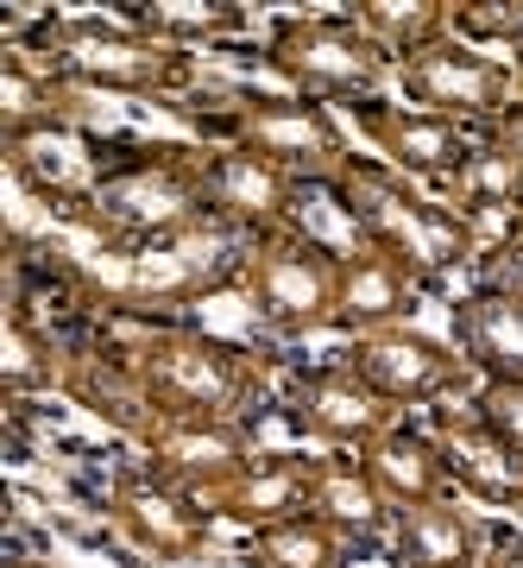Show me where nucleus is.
<instances>
[{"label":"nucleus","instance_id":"nucleus-23","mask_svg":"<svg viewBox=\"0 0 523 568\" xmlns=\"http://www.w3.org/2000/svg\"><path fill=\"white\" fill-rule=\"evenodd\" d=\"M114 13L126 26H140L145 39L171 44V51H189V58L202 44H234L253 26L246 0H121Z\"/></svg>","mask_w":523,"mask_h":568},{"label":"nucleus","instance_id":"nucleus-1","mask_svg":"<svg viewBox=\"0 0 523 568\" xmlns=\"http://www.w3.org/2000/svg\"><path fill=\"white\" fill-rule=\"evenodd\" d=\"M101 354L121 366L133 410L145 424L164 417H259L271 398V366L259 347L215 335L202 323H114V335H101ZM133 436V443H140Z\"/></svg>","mask_w":523,"mask_h":568},{"label":"nucleus","instance_id":"nucleus-28","mask_svg":"<svg viewBox=\"0 0 523 568\" xmlns=\"http://www.w3.org/2000/svg\"><path fill=\"white\" fill-rule=\"evenodd\" d=\"M480 272H485V278H499V284H511V291L523 297V246L517 241H499L492 253H485Z\"/></svg>","mask_w":523,"mask_h":568},{"label":"nucleus","instance_id":"nucleus-30","mask_svg":"<svg viewBox=\"0 0 523 568\" xmlns=\"http://www.w3.org/2000/svg\"><path fill=\"white\" fill-rule=\"evenodd\" d=\"M492 133H499L504 145H511V152H517V164H523V102H511L499 114V121H492Z\"/></svg>","mask_w":523,"mask_h":568},{"label":"nucleus","instance_id":"nucleus-14","mask_svg":"<svg viewBox=\"0 0 523 568\" xmlns=\"http://www.w3.org/2000/svg\"><path fill=\"white\" fill-rule=\"evenodd\" d=\"M259 424L253 417H164V424H145L140 436V462H152L158 474H171L177 487L215 493L234 474L259 455Z\"/></svg>","mask_w":523,"mask_h":568},{"label":"nucleus","instance_id":"nucleus-24","mask_svg":"<svg viewBox=\"0 0 523 568\" xmlns=\"http://www.w3.org/2000/svg\"><path fill=\"white\" fill-rule=\"evenodd\" d=\"M309 511L328 518L347 544L360 549V556L366 549H379L384 530H391V518H398L391 499L372 487V474L360 467V455H322V474H316V499H309Z\"/></svg>","mask_w":523,"mask_h":568},{"label":"nucleus","instance_id":"nucleus-21","mask_svg":"<svg viewBox=\"0 0 523 568\" xmlns=\"http://www.w3.org/2000/svg\"><path fill=\"white\" fill-rule=\"evenodd\" d=\"M360 467L372 474V487L391 499V511L429 506V499H448V493H454L442 443H435V429L417 424V417H391V424L360 448Z\"/></svg>","mask_w":523,"mask_h":568},{"label":"nucleus","instance_id":"nucleus-27","mask_svg":"<svg viewBox=\"0 0 523 568\" xmlns=\"http://www.w3.org/2000/svg\"><path fill=\"white\" fill-rule=\"evenodd\" d=\"M466 405L480 410L485 429L523 462V379H480V386L466 392Z\"/></svg>","mask_w":523,"mask_h":568},{"label":"nucleus","instance_id":"nucleus-17","mask_svg":"<svg viewBox=\"0 0 523 568\" xmlns=\"http://www.w3.org/2000/svg\"><path fill=\"white\" fill-rule=\"evenodd\" d=\"M448 342L461 347L473 379H523V297L499 278H473L454 297Z\"/></svg>","mask_w":523,"mask_h":568},{"label":"nucleus","instance_id":"nucleus-29","mask_svg":"<svg viewBox=\"0 0 523 568\" xmlns=\"http://www.w3.org/2000/svg\"><path fill=\"white\" fill-rule=\"evenodd\" d=\"M480 568H523V530H511V525L492 530V544H485V562Z\"/></svg>","mask_w":523,"mask_h":568},{"label":"nucleus","instance_id":"nucleus-4","mask_svg":"<svg viewBox=\"0 0 523 568\" xmlns=\"http://www.w3.org/2000/svg\"><path fill=\"white\" fill-rule=\"evenodd\" d=\"M183 126L202 145H240L259 159L284 164L290 178H302L309 190H322L360 159L353 152V126L335 108L290 95V89H259V82H202L196 95L177 102Z\"/></svg>","mask_w":523,"mask_h":568},{"label":"nucleus","instance_id":"nucleus-9","mask_svg":"<svg viewBox=\"0 0 523 568\" xmlns=\"http://www.w3.org/2000/svg\"><path fill=\"white\" fill-rule=\"evenodd\" d=\"M341 361L353 366L360 379L384 410H435V405H454L466 392L480 386L473 366L461 361V347L448 335H429L417 323H398V328H379V335H347Z\"/></svg>","mask_w":523,"mask_h":568},{"label":"nucleus","instance_id":"nucleus-12","mask_svg":"<svg viewBox=\"0 0 523 568\" xmlns=\"http://www.w3.org/2000/svg\"><path fill=\"white\" fill-rule=\"evenodd\" d=\"M202 196L215 227H227L234 241H259L271 227L302 222L297 209L316 196L302 178H290L284 164L240 152V145H202Z\"/></svg>","mask_w":523,"mask_h":568},{"label":"nucleus","instance_id":"nucleus-16","mask_svg":"<svg viewBox=\"0 0 523 568\" xmlns=\"http://www.w3.org/2000/svg\"><path fill=\"white\" fill-rule=\"evenodd\" d=\"M442 443V462H448V480L461 493L466 506L480 511H523V462L511 448L485 429V417L466 398L454 405H435V417H423Z\"/></svg>","mask_w":523,"mask_h":568},{"label":"nucleus","instance_id":"nucleus-10","mask_svg":"<svg viewBox=\"0 0 523 568\" xmlns=\"http://www.w3.org/2000/svg\"><path fill=\"white\" fill-rule=\"evenodd\" d=\"M391 82H398V102L423 108V114H442V121L480 126V133L517 102L511 63H504L499 51H480V44L454 39V32L423 44V51H410Z\"/></svg>","mask_w":523,"mask_h":568},{"label":"nucleus","instance_id":"nucleus-7","mask_svg":"<svg viewBox=\"0 0 523 568\" xmlns=\"http://www.w3.org/2000/svg\"><path fill=\"white\" fill-rule=\"evenodd\" d=\"M335 284H341V246L316 234V227L290 222L246 241V260H240L246 310L278 342H302V335L335 328Z\"/></svg>","mask_w":523,"mask_h":568},{"label":"nucleus","instance_id":"nucleus-33","mask_svg":"<svg viewBox=\"0 0 523 568\" xmlns=\"http://www.w3.org/2000/svg\"><path fill=\"white\" fill-rule=\"evenodd\" d=\"M7 568H44V562H20V556H13V562H7Z\"/></svg>","mask_w":523,"mask_h":568},{"label":"nucleus","instance_id":"nucleus-11","mask_svg":"<svg viewBox=\"0 0 523 568\" xmlns=\"http://www.w3.org/2000/svg\"><path fill=\"white\" fill-rule=\"evenodd\" d=\"M278 410H284V424L297 429L302 443H316L322 455H360V448L398 417V410H384L379 398L353 379V366H347L341 354L290 366L284 386H278Z\"/></svg>","mask_w":523,"mask_h":568},{"label":"nucleus","instance_id":"nucleus-20","mask_svg":"<svg viewBox=\"0 0 523 568\" xmlns=\"http://www.w3.org/2000/svg\"><path fill=\"white\" fill-rule=\"evenodd\" d=\"M485 544H492V530L473 518V506H466L461 493L398 511L391 530H384L391 568H480Z\"/></svg>","mask_w":523,"mask_h":568},{"label":"nucleus","instance_id":"nucleus-32","mask_svg":"<svg viewBox=\"0 0 523 568\" xmlns=\"http://www.w3.org/2000/svg\"><path fill=\"white\" fill-rule=\"evenodd\" d=\"M504 241H517V246H523V209L511 215V234H504Z\"/></svg>","mask_w":523,"mask_h":568},{"label":"nucleus","instance_id":"nucleus-15","mask_svg":"<svg viewBox=\"0 0 523 568\" xmlns=\"http://www.w3.org/2000/svg\"><path fill=\"white\" fill-rule=\"evenodd\" d=\"M316 474H322V455L265 443L259 455H253L246 467H234L215 493H202V506H208L215 525L259 530V525H278V518L309 511V499H316Z\"/></svg>","mask_w":523,"mask_h":568},{"label":"nucleus","instance_id":"nucleus-3","mask_svg":"<svg viewBox=\"0 0 523 568\" xmlns=\"http://www.w3.org/2000/svg\"><path fill=\"white\" fill-rule=\"evenodd\" d=\"M0 44H20L39 63H51L76 95L101 102H164L177 108L183 95L202 89V70L189 51L145 39L140 26H126L114 7L107 13H63V7H0Z\"/></svg>","mask_w":523,"mask_h":568},{"label":"nucleus","instance_id":"nucleus-22","mask_svg":"<svg viewBox=\"0 0 523 568\" xmlns=\"http://www.w3.org/2000/svg\"><path fill=\"white\" fill-rule=\"evenodd\" d=\"M70 366H76V354L63 342V328L39 304L13 297L7 304V335H0V398L7 405L51 398V392L70 386Z\"/></svg>","mask_w":523,"mask_h":568},{"label":"nucleus","instance_id":"nucleus-31","mask_svg":"<svg viewBox=\"0 0 523 568\" xmlns=\"http://www.w3.org/2000/svg\"><path fill=\"white\" fill-rule=\"evenodd\" d=\"M504 63H511V89H517V102H523V44L517 51H504Z\"/></svg>","mask_w":523,"mask_h":568},{"label":"nucleus","instance_id":"nucleus-19","mask_svg":"<svg viewBox=\"0 0 523 568\" xmlns=\"http://www.w3.org/2000/svg\"><path fill=\"white\" fill-rule=\"evenodd\" d=\"M423 304V284L410 278L391 253L379 246L347 241L341 246V284H335V328L341 335H379L417 316Z\"/></svg>","mask_w":523,"mask_h":568},{"label":"nucleus","instance_id":"nucleus-13","mask_svg":"<svg viewBox=\"0 0 523 568\" xmlns=\"http://www.w3.org/2000/svg\"><path fill=\"white\" fill-rule=\"evenodd\" d=\"M347 126L366 140V152L379 164H391L398 178L423 183V190H442L461 159L473 152L480 126H461V121H442V114H423L410 102H391V95H372V102L347 108Z\"/></svg>","mask_w":523,"mask_h":568},{"label":"nucleus","instance_id":"nucleus-6","mask_svg":"<svg viewBox=\"0 0 523 568\" xmlns=\"http://www.w3.org/2000/svg\"><path fill=\"white\" fill-rule=\"evenodd\" d=\"M259 63H265V77L278 82V89L309 95V102L335 108V114L384 95V82L398 77L391 51L353 20V7L278 13V20L265 26V39H259Z\"/></svg>","mask_w":523,"mask_h":568},{"label":"nucleus","instance_id":"nucleus-5","mask_svg":"<svg viewBox=\"0 0 523 568\" xmlns=\"http://www.w3.org/2000/svg\"><path fill=\"white\" fill-rule=\"evenodd\" d=\"M322 196L341 209L347 241L391 253L423 291L442 284L448 272H480V260H485L480 234H473L435 190L398 178L391 164L366 159V152L347 164L335 183H322Z\"/></svg>","mask_w":523,"mask_h":568},{"label":"nucleus","instance_id":"nucleus-18","mask_svg":"<svg viewBox=\"0 0 523 568\" xmlns=\"http://www.w3.org/2000/svg\"><path fill=\"white\" fill-rule=\"evenodd\" d=\"M435 196H442V203L454 209L473 234H480L485 253H492V246L511 234V215L523 209V164H517V152L485 126L480 140H473V152L461 159V171H454Z\"/></svg>","mask_w":523,"mask_h":568},{"label":"nucleus","instance_id":"nucleus-25","mask_svg":"<svg viewBox=\"0 0 523 568\" xmlns=\"http://www.w3.org/2000/svg\"><path fill=\"white\" fill-rule=\"evenodd\" d=\"M353 556L360 549L347 544L328 518H316V511L240 530V568H347Z\"/></svg>","mask_w":523,"mask_h":568},{"label":"nucleus","instance_id":"nucleus-8","mask_svg":"<svg viewBox=\"0 0 523 568\" xmlns=\"http://www.w3.org/2000/svg\"><path fill=\"white\" fill-rule=\"evenodd\" d=\"M101 518L121 530V544L133 556L158 568H189L208 556L215 544V518L189 487H177L171 474H158L152 462L107 467L101 480Z\"/></svg>","mask_w":523,"mask_h":568},{"label":"nucleus","instance_id":"nucleus-2","mask_svg":"<svg viewBox=\"0 0 523 568\" xmlns=\"http://www.w3.org/2000/svg\"><path fill=\"white\" fill-rule=\"evenodd\" d=\"M76 227L114 253H158L202 234H227L202 196V140H140L95 133V164L82 190Z\"/></svg>","mask_w":523,"mask_h":568},{"label":"nucleus","instance_id":"nucleus-34","mask_svg":"<svg viewBox=\"0 0 523 568\" xmlns=\"http://www.w3.org/2000/svg\"><path fill=\"white\" fill-rule=\"evenodd\" d=\"M511 51H517V44H511Z\"/></svg>","mask_w":523,"mask_h":568},{"label":"nucleus","instance_id":"nucleus-26","mask_svg":"<svg viewBox=\"0 0 523 568\" xmlns=\"http://www.w3.org/2000/svg\"><path fill=\"white\" fill-rule=\"evenodd\" d=\"M347 7L391 51V63H403L410 51H423V44L454 32V0H347Z\"/></svg>","mask_w":523,"mask_h":568}]
</instances>
